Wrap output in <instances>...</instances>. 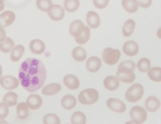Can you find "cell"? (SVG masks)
<instances>
[{
    "label": "cell",
    "instance_id": "11",
    "mask_svg": "<svg viewBox=\"0 0 161 124\" xmlns=\"http://www.w3.org/2000/svg\"><path fill=\"white\" fill-rule=\"evenodd\" d=\"M85 27L83 23L79 19L74 20L70 24L69 33L75 38L79 37L82 33Z\"/></svg>",
    "mask_w": 161,
    "mask_h": 124
},
{
    "label": "cell",
    "instance_id": "15",
    "mask_svg": "<svg viewBox=\"0 0 161 124\" xmlns=\"http://www.w3.org/2000/svg\"><path fill=\"white\" fill-rule=\"evenodd\" d=\"M101 66V60L97 57H90L86 61V68L88 71L92 73H95L98 71Z\"/></svg>",
    "mask_w": 161,
    "mask_h": 124
},
{
    "label": "cell",
    "instance_id": "21",
    "mask_svg": "<svg viewBox=\"0 0 161 124\" xmlns=\"http://www.w3.org/2000/svg\"><path fill=\"white\" fill-rule=\"evenodd\" d=\"M61 89V86L59 83H53L44 86L42 89V94L46 96H52L59 92Z\"/></svg>",
    "mask_w": 161,
    "mask_h": 124
},
{
    "label": "cell",
    "instance_id": "8",
    "mask_svg": "<svg viewBox=\"0 0 161 124\" xmlns=\"http://www.w3.org/2000/svg\"><path fill=\"white\" fill-rule=\"evenodd\" d=\"M107 107L111 111L117 113H122L126 109V105L121 101L117 98H111L106 102Z\"/></svg>",
    "mask_w": 161,
    "mask_h": 124
},
{
    "label": "cell",
    "instance_id": "16",
    "mask_svg": "<svg viewBox=\"0 0 161 124\" xmlns=\"http://www.w3.org/2000/svg\"><path fill=\"white\" fill-rule=\"evenodd\" d=\"M29 49L33 53L40 54H42L45 50V45L42 40L35 39L30 42L29 44Z\"/></svg>",
    "mask_w": 161,
    "mask_h": 124
},
{
    "label": "cell",
    "instance_id": "27",
    "mask_svg": "<svg viewBox=\"0 0 161 124\" xmlns=\"http://www.w3.org/2000/svg\"><path fill=\"white\" fill-rule=\"evenodd\" d=\"M14 41L10 38L7 37L2 41L0 42V50L2 52L9 53L14 45Z\"/></svg>",
    "mask_w": 161,
    "mask_h": 124
},
{
    "label": "cell",
    "instance_id": "22",
    "mask_svg": "<svg viewBox=\"0 0 161 124\" xmlns=\"http://www.w3.org/2000/svg\"><path fill=\"white\" fill-rule=\"evenodd\" d=\"M25 51L24 46L21 44L17 45L11 50L10 58L14 62L18 61L21 59Z\"/></svg>",
    "mask_w": 161,
    "mask_h": 124
},
{
    "label": "cell",
    "instance_id": "41",
    "mask_svg": "<svg viewBox=\"0 0 161 124\" xmlns=\"http://www.w3.org/2000/svg\"><path fill=\"white\" fill-rule=\"evenodd\" d=\"M125 124H142L135 122L133 121H130L126 122Z\"/></svg>",
    "mask_w": 161,
    "mask_h": 124
},
{
    "label": "cell",
    "instance_id": "29",
    "mask_svg": "<svg viewBox=\"0 0 161 124\" xmlns=\"http://www.w3.org/2000/svg\"><path fill=\"white\" fill-rule=\"evenodd\" d=\"M70 121L71 124H85L86 118L85 114L82 112L77 111L72 115Z\"/></svg>",
    "mask_w": 161,
    "mask_h": 124
},
{
    "label": "cell",
    "instance_id": "36",
    "mask_svg": "<svg viewBox=\"0 0 161 124\" xmlns=\"http://www.w3.org/2000/svg\"><path fill=\"white\" fill-rule=\"evenodd\" d=\"M9 113L8 106L3 102H0V120L4 119Z\"/></svg>",
    "mask_w": 161,
    "mask_h": 124
},
{
    "label": "cell",
    "instance_id": "39",
    "mask_svg": "<svg viewBox=\"0 0 161 124\" xmlns=\"http://www.w3.org/2000/svg\"><path fill=\"white\" fill-rule=\"evenodd\" d=\"M6 33L5 30L0 26V42L3 41L5 38Z\"/></svg>",
    "mask_w": 161,
    "mask_h": 124
},
{
    "label": "cell",
    "instance_id": "23",
    "mask_svg": "<svg viewBox=\"0 0 161 124\" xmlns=\"http://www.w3.org/2000/svg\"><path fill=\"white\" fill-rule=\"evenodd\" d=\"M72 55L76 61L81 62L86 59L87 54L86 50L82 47L78 46L74 48L72 51Z\"/></svg>",
    "mask_w": 161,
    "mask_h": 124
},
{
    "label": "cell",
    "instance_id": "33",
    "mask_svg": "<svg viewBox=\"0 0 161 124\" xmlns=\"http://www.w3.org/2000/svg\"><path fill=\"white\" fill-rule=\"evenodd\" d=\"M42 121L43 124H60L59 118L54 113H49L45 115Z\"/></svg>",
    "mask_w": 161,
    "mask_h": 124
},
{
    "label": "cell",
    "instance_id": "14",
    "mask_svg": "<svg viewBox=\"0 0 161 124\" xmlns=\"http://www.w3.org/2000/svg\"><path fill=\"white\" fill-rule=\"evenodd\" d=\"M64 85L68 89L75 90L78 89L80 86V82L76 76L72 74H68L63 78Z\"/></svg>",
    "mask_w": 161,
    "mask_h": 124
},
{
    "label": "cell",
    "instance_id": "32",
    "mask_svg": "<svg viewBox=\"0 0 161 124\" xmlns=\"http://www.w3.org/2000/svg\"><path fill=\"white\" fill-rule=\"evenodd\" d=\"M90 35V28L88 26L85 25L82 33L79 37L75 38V40L78 44H83L89 40Z\"/></svg>",
    "mask_w": 161,
    "mask_h": 124
},
{
    "label": "cell",
    "instance_id": "38",
    "mask_svg": "<svg viewBox=\"0 0 161 124\" xmlns=\"http://www.w3.org/2000/svg\"><path fill=\"white\" fill-rule=\"evenodd\" d=\"M139 5L141 7L147 8L150 7L152 3L151 0H139Z\"/></svg>",
    "mask_w": 161,
    "mask_h": 124
},
{
    "label": "cell",
    "instance_id": "37",
    "mask_svg": "<svg viewBox=\"0 0 161 124\" xmlns=\"http://www.w3.org/2000/svg\"><path fill=\"white\" fill-rule=\"evenodd\" d=\"M93 1L94 6L100 9L105 8L109 3V0H94Z\"/></svg>",
    "mask_w": 161,
    "mask_h": 124
},
{
    "label": "cell",
    "instance_id": "25",
    "mask_svg": "<svg viewBox=\"0 0 161 124\" xmlns=\"http://www.w3.org/2000/svg\"><path fill=\"white\" fill-rule=\"evenodd\" d=\"M16 113L17 116L20 119L25 120L29 114L28 107L26 103L21 102L17 105Z\"/></svg>",
    "mask_w": 161,
    "mask_h": 124
},
{
    "label": "cell",
    "instance_id": "17",
    "mask_svg": "<svg viewBox=\"0 0 161 124\" xmlns=\"http://www.w3.org/2000/svg\"><path fill=\"white\" fill-rule=\"evenodd\" d=\"M86 22L88 26L92 28L98 27L100 20L98 14L93 11H89L86 14Z\"/></svg>",
    "mask_w": 161,
    "mask_h": 124
},
{
    "label": "cell",
    "instance_id": "2",
    "mask_svg": "<svg viewBox=\"0 0 161 124\" xmlns=\"http://www.w3.org/2000/svg\"><path fill=\"white\" fill-rule=\"evenodd\" d=\"M135 68L136 64L133 61L130 60L123 61L119 65L117 76L122 82L132 83L136 79L133 72Z\"/></svg>",
    "mask_w": 161,
    "mask_h": 124
},
{
    "label": "cell",
    "instance_id": "13",
    "mask_svg": "<svg viewBox=\"0 0 161 124\" xmlns=\"http://www.w3.org/2000/svg\"><path fill=\"white\" fill-rule=\"evenodd\" d=\"M48 15L52 20L58 21L62 20L65 15L64 10L63 8L60 5H53L52 10L48 13Z\"/></svg>",
    "mask_w": 161,
    "mask_h": 124
},
{
    "label": "cell",
    "instance_id": "40",
    "mask_svg": "<svg viewBox=\"0 0 161 124\" xmlns=\"http://www.w3.org/2000/svg\"><path fill=\"white\" fill-rule=\"evenodd\" d=\"M4 1L3 0H0V11L3 10L4 8Z\"/></svg>",
    "mask_w": 161,
    "mask_h": 124
},
{
    "label": "cell",
    "instance_id": "18",
    "mask_svg": "<svg viewBox=\"0 0 161 124\" xmlns=\"http://www.w3.org/2000/svg\"><path fill=\"white\" fill-rule=\"evenodd\" d=\"M76 103V98L74 96L70 94L64 96L61 101L62 106L67 110H70L74 108Z\"/></svg>",
    "mask_w": 161,
    "mask_h": 124
},
{
    "label": "cell",
    "instance_id": "44",
    "mask_svg": "<svg viewBox=\"0 0 161 124\" xmlns=\"http://www.w3.org/2000/svg\"></svg>",
    "mask_w": 161,
    "mask_h": 124
},
{
    "label": "cell",
    "instance_id": "24",
    "mask_svg": "<svg viewBox=\"0 0 161 124\" xmlns=\"http://www.w3.org/2000/svg\"><path fill=\"white\" fill-rule=\"evenodd\" d=\"M18 95L13 91H8L4 96L2 101L8 107L16 105L17 102Z\"/></svg>",
    "mask_w": 161,
    "mask_h": 124
},
{
    "label": "cell",
    "instance_id": "43",
    "mask_svg": "<svg viewBox=\"0 0 161 124\" xmlns=\"http://www.w3.org/2000/svg\"><path fill=\"white\" fill-rule=\"evenodd\" d=\"M2 74V66L0 65V77H1Z\"/></svg>",
    "mask_w": 161,
    "mask_h": 124
},
{
    "label": "cell",
    "instance_id": "6",
    "mask_svg": "<svg viewBox=\"0 0 161 124\" xmlns=\"http://www.w3.org/2000/svg\"><path fill=\"white\" fill-rule=\"evenodd\" d=\"M130 115L132 121L141 124L145 121L147 117L146 110L143 107L138 106H135L131 108Z\"/></svg>",
    "mask_w": 161,
    "mask_h": 124
},
{
    "label": "cell",
    "instance_id": "1",
    "mask_svg": "<svg viewBox=\"0 0 161 124\" xmlns=\"http://www.w3.org/2000/svg\"><path fill=\"white\" fill-rule=\"evenodd\" d=\"M45 66L40 60L29 58L21 64L18 71V78L23 87L32 93L40 89L46 78Z\"/></svg>",
    "mask_w": 161,
    "mask_h": 124
},
{
    "label": "cell",
    "instance_id": "26",
    "mask_svg": "<svg viewBox=\"0 0 161 124\" xmlns=\"http://www.w3.org/2000/svg\"><path fill=\"white\" fill-rule=\"evenodd\" d=\"M122 5L125 10L129 13L136 12L138 8V3L136 0H123Z\"/></svg>",
    "mask_w": 161,
    "mask_h": 124
},
{
    "label": "cell",
    "instance_id": "42",
    "mask_svg": "<svg viewBox=\"0 0 161 124\" xmlns=\"http://www.w3.org/2000/svg\"><path fill=\"white\" fill-rule=\"evenodd\" d=\"M0 124H9L6 121L3 120H0Z\"/></svg>",
    "mask_w": 161,
    "mask_h": 124
},
{
    "label": "cell",
    "instance_id": "35",
    "mask_svg": "<svg viewBox=\"0 0 161 124\" xmlns=\"http://www.w3.org/2000/svg\"><path fill=\"white\" fill-rule=\"evenodd\" d=\"M80 5L78 0H66L64 3V6L66 10L69 12L76 11Z\"/></svg>",
    "mask_w": 161,
    "mask_h": 124
},
{
    "label": "cell",
    "instance_id": "9",
    "mask_svg": "<svg viewBox=\"0 0 161 124\" xmlns=\"http://www.w3.org/2000/svg\"><path fill=\"white\" fill-rule=\"evenodd\" d=\"M15 19V14L13 11L6 10L0 14V26L5 28L10 25Z\"/></svg>",
    "mask_w": 161,
    "mask_h": 124
},
{
    "label": "cell",
    "instance_id": "10",
    "mask_svg": "<svg viewBox=\"0 0 161 124\" xmlns=\"http://www.w3.org/2000/svg\"><path fill=\"white\" fill-rule=\"evenodd\" d=\"M139 47L138 44L133 40L125 42L123 47V51L127 55L130 57L135 56L138 52Z\"/></svg>",
    "mask_w": 161,
    "mask_h": 124
},
{
    "label": "cell",
    "instance_id": "19",
    "mask_svg": "<svg viewBox=\"0 0 161 124\" xmlns=\"http://www.w3.org/2000/svg\"><path fill=\"white\" fill-rule=\"evenodd\" d=\"M105 87L110 91L116 90L119 85V79L114 76H109L106 77L103 81Z\"/></svg>",
    "mask_w": 161,
    "mask_h": 124
},
{
    "label": "cell",
    "instance_id": "31",
    "mask_svg": "<svg viewBox=\"0 0 161 124\" xmlns=\"http://www.w3.org/2000/svg\"><path fill=\"white\" fill-rule=\"evenodd\" d=\"M36 5L41 11L48 13L51 11L53 6L52 2L50 0H37Z\"/></svg>",
    "mask_w": 161,
    "mask_h": 124
},
{
    "label": "cell",
    "instance_id": "4",
    "mask_svg": "<svg viewBox=\"0 0 161 124\" xmlns=\"http://www.w3.org/2000/svg\"><path fill=\"white\" fill-rule=\"evenodd\" d=\"M144 90L140 84L135 83L130 86L125 93V98L129 102L134 103L140 100L142 97Z\"/></svg>",
    "mask_w": 161,
    "mask_h": 124
},
{
    "label": "cell",
    "instance_id": "34",
    "mask_svg": "<svg viewBox=\"0 0 161 124\" xmlns=\"http://www.w3.org/2000/svg\"><path fill=\"white\" fill-rule=\"evenodd\" d=\"M151 62L147 58H143L140 59L137 64L138 70L142 72L148 71L151 67Z\"/></svg>",
    "mask_w": 161,
    "mask_h": 124
},
{
    "label": "cell",
    "instance_id": "5",
    "mask_svg": "<svg viewBox=\"0 0 161 124\" xmlns=\"http://www.w3.org/2000/svg\"><path fill=\"white\" fill-rule=\"evenodd\" d=\"M120 56L121 52L119 50L108 47L103 51L102 58L105 63L108 65H113L118 62Z\"/></svg>",
    "mask_w": 161,
    "mask_h": 124
},
{
    "label": "cell",
    "instance_id": "30",
    "mask_svg": "<svg viewBox=\"0 0 161 124\" xmlns=\"http://www.w3.org/2000/svg\"><path fill=\"white\" fill-rule=\"evenodd\" d=\"M149 78L152 81L155 82L161 81V69L158 67H154L152 68L147 73Z\"/></svg>",
    "mask_w": 161,
    "mask_h": 124
},
{
    "label": "cell",
    "instance_id": "3",
    "mask_svg": "<svg viewBox=\"0 0 161 124\" xmlns=\"http://www.w3.org/2000/svg\"><path fill=\"white\" fill-rule=\"evenodd\" d=\"M99 93L93 88L86 89L81 91L78 96V100L81 104L90 105L95 103L99 98Z\"/></svg>",
    "mask_w": 161,
    "mask_h": 124
},
{
    "label": "cell",
    "instance_id": "28",
    "mask_svg": "<svg viewBox=\"0 0 161 124\" xmlns=\"http://www.w3.org/2000/svg\"><path fill=\"white\" fill-rule=\"evenodd\" d=\"M135 26V23L133 20L130 19L126 21L122 28L123 35L125 37L130 36L134 30Z\"/></svg>",
    "mask_w": 161,
    "mask_h": 124
},
{
    "label": "cell",
    "instance_id": "20",
    "mask_svg": "<svg viewBox=\"0 0 161 124\" xmlns=\"http://www.w3.org/2000/svg\"><path fill=\"white\" fill-rule=\"evenodd\" d=\"M160 102L156 97L150 96L145 100V107L150 112H153L158 109L160 106Z\"/></svg>",
    "mask_w": 161,
    "mask_h": 124
},
{
    "label": "cell",
    "instance_id": "12",
    "mask_svg": "<svg viewBox=\"0 0 161 124\" xmlns=\"http://www.w3.org/2000/svg\"><path fill=\"white\" fill-rule=\"evenodd\" d=\"M26 104L31 110L39 109L42 105V101L41 97L38 95L32 94L30 95L26 100Z\"/></svg>",
    "mask_w": 161,
    "mask_h": 124
},
{
    "label": "cell",
    "instance_id": "7",
    "mask_svg": "<svg viewBox=\"0 0 161 124\" xmlns=\"http://www.w3.org/2000/svg\"><path fill=\"white\" fill-rule=\"evenodd\" d=\"M0 85L4 89L12 90L18 86L19 81L16 77L12 75H5L0 78Z\"/></svg>",
    "mask_w": 161,
    "mask_h": 124
}]
</instances>
